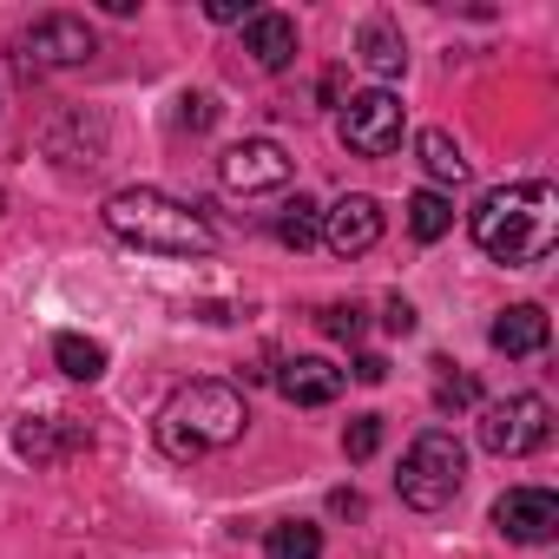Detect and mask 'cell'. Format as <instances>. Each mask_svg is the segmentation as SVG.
I'll return each mask as SVG.
<instances>
[{
  "instance_id": "1",
  "label": "cell",
  "mask_w": 559,
  "mask_h": 559,
  "mask_svg": "<svg viewBox=\"0 0 559 559\" xmlns=\"http://www.w3.org/2000/svg\"><path fill=\"white\" fill-rule=\"evenodd\" d=\"M474 243L493 263H539L559 243V198L552 185H500L474 204Z\"/></svg>"
},
{
  "instance_id": "2",
  "label": "cell",
  "mask_w": 559,
  "mask_h": 559,
  "mask_svg": "<svg viewBox=\"0 0 559 559\" xmlns=\"http://www.w3.org/2000/svg\"><path fill=\"white\" fill-rule=\"evenodd\" d=\"M106 230L119 243L152 250V257H204L217 243V230L204 224V211H191V204H178L165 191H145V185L106 198Z\"/></svg>"
},
{
  "instance_id": "3",
  "label": "cell",
  "mask_w": 559,
  "mask_h": 559,
  "mask_svg": "<svg viewBox=\"0 0 559 559\" xmlns=\"http://www.w3.org/2000/svg\"><path fill=\"white\" fill-rule=\"evenodd\" d=\"M250 408L230 382H185L165 408H158V448L171 461H204L217 448H230L243 435Z\"/></svg>"
},
{
  "instance_id": "4",
  "label": "cell",
  "mask_w": 559,
  "mask_h": 559,
  "mask_svg": "<svg viewBox=\"0 0 559 559\" xmlns=\"http://www.w3.org/2000/svg\"><path fill=\"white\" fill-rule=\"evenodd\" d=\"M467 480V448L448 435V428H428L415 435V448L402 454V474H395V493L415 507V513H441Z\"/></svg>"
},
{
  "instance_id": "5",
  "label": "cell",
  "mask_w": 559,
  "mask_h": 559,
  "mask_svg": "<svg viewBox=\"0 0 559 559\" xmlns=\"http://www.w3.org/2000/svg\"><path fill=\"white\" fill-rule=\"evenodd\" d=\"M546 435H552V408L539 395H507L480 415V448L500 454V461H520V454L546 448Z\"/></svg>"
},
{
  "instance_id": "6",
  "label": "cell",
  "mask_w": 559,
  "mask_h": 559,
  "mask_svg": "<svg viewBox=\"0 0 559 559\" xmlns=\"http://www.w3.org/2000/svg\"><path fill=\"white\" fill-rule=\"evenodd\" d=\"M14 53H21L34 73H60V67H86V60L99 53V40H93V27H86L80 14H40V21L14 40Z\"/></svg>"
},
{
  "instance_id": "7",
  "label": "cell",
  "mask_w": 559,
  "mask_h": 559,
  "mask_svg": "<svg viewBox=\"0 0 559 559\" xmlns=\"http://www.w3.org/2000/svg\"><path fill=\"white\" fill-rule=\"evenodd\" d=\"M343 145L356 152V158H389L395 145H402V99L389 93V86H369V93H356L349 106H343Z\"/></svg>"
},
{
  "instance_id": "8",
  "label": "cell",
  "mask_w": 559,
  "mask_h": 559,
  "mask_svg": "<svg viewBox=\"0 0 559 559\" xmlns=\"http://www.w3.org/2000/svg\"><path fill=\"white\" fill-rule=\"evenodd\" d=\"M290 152L276 145V139H243V145H230L224 158H217V178H224V191H243V198H257V191H284L290 185Z\"/></svg>"
},
{
  "instance_id": "9",
  "label": "cell",
  "mask_w": 559,
  "mask_h": 559,
  "mask_svg": "<svg viewBox=\"0 0 559 559\" xmlns=\"http://www.w3.org/2000/svg\"><path fill=\"white\" fill-rule=\"evenodd\" d=\"M493 526L520 546H546L559 533V493L552 487H507L493 500Z\"/></svg>"
},
{
  "instance_id": "10",
  "label": "cell",
  "mask_w": 559,
  "mask_h": 559,
  "mask_svg": "<svg viewBox=\"0 0 559 559\" xmlns=\"http://www.w3.org/2000/svg\"><path fill=\"white\" fill-rule=\"evenodd\" d=\"M323 243H330L336 257H362V250H376V243H382V204H376L369 191L336 198V204L323 211Z\"/></svg>"
},
{
  "instance_id": "11",
  "label": "cell",
  "mask_w": 559,
  "mask_h": 559,
  "mask_svg": "<svg viewBox=\"0 0 559 559\" xmlns=\"http://www.w3.org/2000/svg\"><path fill=\"white\" fill-rule=\"evenodd\" d=\"M14 448H21L34 467H53V461L80 454V448H93V428L73 421V415H27V421L14 428Z\"/></svg>"
},
{
  "instance_id": "12",
  "label": "cell",
  "mask_w": 559,
  "mask_h": 559,
  "mask_svg": "<svg viewBox=\"0 0 559 559\" xmlns=\"http://www.w3.org/2000/svg\"><path fill=\"white\" fill-rule=\"evenodd\" d=\"M276 389H284V402H297V408H330L343 395V369L323 362V356H290L276 369Z\"/></svg>"
},
{
  "instance_id": "13",
  "label": "cell",
  "mask_w": 559,
  "mask_h": 559,
  "mask_svg": "<svg viewBox=\"0 0 559 559\" xmlns=\"http://www.w3.org/2000/svg\"><path fill=\"white\" fill-rule=\"evenodd\" d=\"M243 53L263 67V73H284L297 60V21L290 14H250L243 21Z\"/></svg>"
},
{
  "instance_id": "14",
  "label": "cell",
  "mask_w": 559,
  "mask_h": 559,
  "mask_svg": "<svg viewBox=\"0 0 559 559\" xmlns=\"http://www.w3.org/2000/svg\"><path fill=\"white\" fill-rule=\"evenodd\" d=\"M487 336H493L500 356H539V349H546V310H539V304H513V310L493 317Z\"/></svg>"
},
{
  "instance_id": "15",
  "label": "cell",
  "mask_w": 559,
  "mask_h": 559,
  "mask_svg": "<svg viewBox=\"0 0 559 559\" xmlns=\"http://www.w3.org/2000/svg\"><path fill=\"white\" fill-rule=\"evenodd\" d=\"M362 67L376 73V80H395L402 67H408V47H402V34H395V21H362Z\"/></svg>"
},
{
  "instance_id": "16",
  "label": "cell",
  "mask_w": 559,
  "mask_h": 559,
  "mask_svg": "<svg viewBox=\"0 0 559 559\" xmlns=\"http://www.w3.org/2000/svg\"><path fill=\"white\" fill-rule=\"evenodd\" d=\"M53 362H60L73 382H99V376H106V343L67 330V336H53Z\"/></svg>"
},
{
  "instance_id": "17",
  "label": "cell",
  "mask_w": 559,
  "mask_h": 559,
  "mask_svg": "<svg viewBox=\"0 0 559 559\" xmlns=\"http://www.w3.org/2000/svg\"><path fill=\"white\" fill-rule=\"evenodd\" d=\"M263 559H323V526H310V520H284V526H270Z\"/></svg>"
},
{
  "instance_id": "18",
  "label": "cell",
  "mask_w": 559,
  "mask_h": 559,
  "mask_svg": "<svg viewBox=\"0 0 559 559\" xmlns=\"http://www.w3.org/2000/svg\"><path fill=\"white\" fill-rule=\"evenodd\" d=\"M276 237H284L290 250H310V243L323 237V211H317V204H310V198L297 191V198H290L284 211H276Z\"/></svg>"
},
{
  "instance_id": "19",
  "label": "cell",
  "mask_w": 559,
  "mask_h": 559,
  "mask_svg": "<svg viewBox=\"0 0 559 559\" xmlns=\"http://www.w3.org/2000/svg\"><path fill=\"white\" fill-rule=\"evenodd\" d=\"M421 165H428V178H441V185H461V178H467V158H461V145H454L441 126L421 132Z\"/></svg>"
},
{
  "instance_id": "20",
  "label": "cell",
  "mask_w": 559,
  "mask_h": 559,
  "mask_svg": "<svg viewBox=\"0 0 559 559\" xmlns=\"http://www.w3.org/2000/svg\"><path fill=\"white\" fill-rule=\"evenodd\" d=\"M408 230H415L421 243L448 237V230H454V204H448L441 191H415V198H408Z\"/></svg>"
},
{
  "instance_id": "21",
  "label": "cell",
  "mask_w": 559,
  "mask_h": 559,
  "mask_svg": "<svg viewBox=\"0 0 559 559\" xmlns=\"http://www.w3.org/2000/svg\"><path fill=\"white\" fill-rule=\"evenodd\" d=\"M317 323H323V336H336V343H356V336L369 330V317H362V304H330V310H323Z\"/></svg>"
},
{
  "instance_id": "22",
  "label": "cell",
  "mask_w": 559,
  "mask_h": 559,
  "mask_svg": "<svg viewBox=\"0 0 559 559\" xmlns=\"http://www.w3.org/2000/svg\"><path fill=\"white\" fill-rule=\"evenodd\" d=\"M376 448H382V415H356V421L343 428V454H349V461H369Z\"/></svg>"
},
{
  "instance_id": "23",
  "label": "cell",
  "mask_w": 559,
  "mask_h": 559,
  "mask_svg": "<svg viewBox=\"0 0 559 559\" xmlns=\"http://www.w3.org/2000/svg\"><path fill=\"white\" fill-rule=\"evenodd\" d=\"M474 395H480L474 376H441V382H435V402H441V408H467Z\"/></svg>"
},
{
  "instance_id": "24",
  "label": "cell",
  "mask_w": 559,
  "mask_h": 559,
  "mask_svg": "<svg viewBox=\"0 0 559 559\" xmlns=\"http://www.w3.org/2000/svg\"><path fill=\"white\" fill-rule=\"evenodd\" d=\"M211 112H217V106H211L204 93H185V99H178V126H191V132H198V126H211Z\"/></svg>"
},
{
  "instance_id": "25",
  "label": "cell",
  "mask_w": 559,
  "mask_h": 559,
  "mask_svg": "<svg viewBox=\"0 0 559 559\" xmlns=\"http://www.w3.org/2000/svg\"><path fill=\"white\" fill-rule=\"evenodd\" d=\"M217 27H230V21H250V8H243V0H211V8H204Z\"/></svg>"
},
{
  "instance_id": "26",
  "label": "cell",
  "mask_w": 559,
  "mask_h": 559,
  "mask_svg": "<svg viewBox=\"0 0 559 559\" xmlns=\"http://www.w3.org/2000/svg\"><path fill=\"white\" fill-rule=\"evenodd\" d=\"M382 323H389V330H395V336H408V330H415V310H408V304H402V297H395V304H389V317H382Z\"/></svg>"
},
{
  "instance_id": "27",
  "label": "cell",
  "mask_w": 559,
  "mask_h": 559,
  "mask_svg": "<svg viewBox=\"0 0 559 559\" xmlns=\"http://www.w3.org/2000/svg\"><path fill=\"white\" fill-rule=\"evenodd\" d=\"M382 376H389L382 356H356V382H382Z\"/></svg>"
},
{
  "instance_id": "28",
  "label": "cell",
  "mask_w": 559,
  "mask_h": 559,
  "mask_svg": "<svg viewBox=\"0 0 559 559\" xmlns=\"http://www.w3.org/2000/svg\"><path fill=\"white\" fill-rule=\"evenodd\" d=\"M0 211H8V191H0Z\"/></svg>"
}]
</instances>
